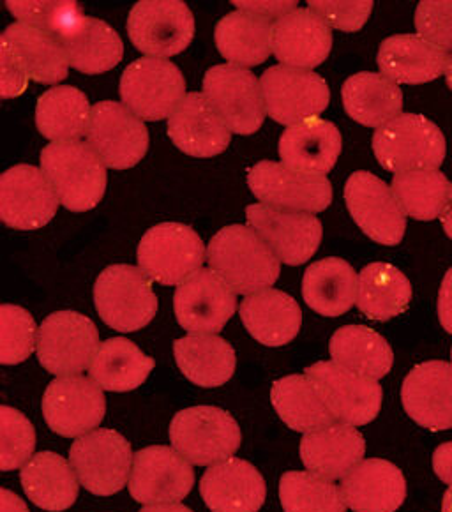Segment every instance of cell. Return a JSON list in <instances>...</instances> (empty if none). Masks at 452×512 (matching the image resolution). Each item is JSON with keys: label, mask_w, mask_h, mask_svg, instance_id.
Wrapping results in <instances>:
<instances>
[{"label": "cell", "mask_w": 452, "mask_h": 512, "mask_svg": "<svg viewBox=\"0 0 452 512\" xmlns=\"http://www.w3.org/2000/svg\"><path fill=\"white\" fill-rule=\"evenodd\" d=\"M87 144L105 166L126 170L138 165L149 149V131L144 121L126 106L103 101L92 108Z\"/></svg>", "instance_id": "15"}, {"label": "cell", "mask_w": 452, "mask_h": 512, "mask_svg": "<svg viewBox=\"0 0 452 512\" xmlns=\"http://www.w3.org/2000/svg\"><path fill=\"white\" fill-rule=\"evenodd\" d=\"M272 405L288 428L301 433L324 430L336 419L306 375L279 378L272 385Z\"/></svg>", "instance_id": "40"}, {"label": "cell", "mask_w": 452, "mask_h": 512, "mask_svg": "<svg viewBox=\"0 0 452 512\" xmlns=\"http://www.w3.org/2000/svg\"><path fill=\"white\" fill-rule=\"evenodd\" d=\"M200 493L212 512H257L265 502V481L248 461L230 458L205 472Z\"/></svg>", "instance_id": "25"}, {"label": "cell", "mask_w": 452, "mask_h": 512, "mask_svg": "<svg viewBox=\"0 0 452 512\" xmlns=\"http://www.w3.org/2000/svg\"><path fill=\"white\" fill-rule=\"evenodd\" d=\"M401 401L407 414L422 428L451 430L452 364L430 361L415 366L403 382Z\"/></svg>", "instance_id": "22"}, {"label": "cell", "mask_w": 452, "mask_h": 512, "mask_svg": "<svg viewBox=\"0 0 452 512\" xmlns=\"http://www.w3.org/2000/svg\"><path fill=\"white\" fill-rule=\"evenodd\" d=\"M154 369V359L133 341L113 338L99 347L92 361L91 378L105 391L128 392L144 384Z\"/></svg>", "instance_id": "39"}, {"label": "cell", "mask_w": 452, "mask_h": 512, "mask_svg": "<svg viewBox=\"0 0 452 512\" xmlns=\"http://www.w3.org/2000/svg\"><path fill=\"white\" fill-rule=\"evenodd\" d=\"M207 262L235 294L253 295L279 278L278 256L251 226L230 225L212 237Z\"/></svg>", "instance_id": "1"}, {"label": "cell", "mask_w": 452, "mask_h": 512, "mask_svg": "<svg viewBox=\"0 0 452 512\" xmlns=\"http://www.w3.org/2000/svg\"><path fill=\"white\" fill-rule=\"evenodd\" d=\"M392 193L398 198L405 216L431 221L444 214L451 195V182L438 170H415L394 175Z\"/></svg>", "instance_id": "43"}, {"label": "cell", "mask_w": 452, "mask_h": 512, "mask_svg": "<svg viewBox=\"0 0 452 512\" xmlns=\"http://www.w3.org/2000/svg\"><path fill=\"white\" fill-rule=\"evenodd\" d=\"M357 276L341 258H324L308 267L302 279V297L322 317H339L357 302Z\"/></svg>", "instance_id": "33"}, {"label": "cell", "mask_w": 452, "mask_h": 512, "mask_svg": "<svg viewBox=\"0 0 452 512\" xmlns=\"http://www.w3.org/2000/svg\"><path fill=\"white\" fill-rule=\"evenodd\" d=\"M11 15L20 22L36 27L39 31L48 32L55 38H59L62 32L82 16V8L78 2L69 0H31V2H6Z\"/></svg>", "instance_id": "46"}, {"label": "cell", "mask_w": 452, "mask_h": 512, "mask_svg": "<svg viewBox=\"0 0 452 512\" xmlns=\"http://www.w3.org/2000/svg\"><path fill=\"white\" fill-rule=\"evenodd\" d=\"M253 195L267 207L317 214L331 205L332 186L325 175L295 172L274 161H260L249 170Z\"/></svg>", "instance_id": "14"}, {"label": "cell", "mask_w": 452, "mask_h": 512, "mask_svg": "<svg viewBox=\"0 0 452 512\" xmlns=\"http://www.w3.org/2000/svg\"><path fill=\"white\" fill-rule=\"evenodd\" d=\"M272 29L269 18L239 9L219 20L214 39L232 66H260L272 53Z\"/></svg>", "instance_id": "35"}, {"label": "cell", "mask_w": 452, "mask_h": 512, "mask_svg": "<svg viewBox=\"0 0 452 512\" xmlns=\"http://www.w3.org/2000/svg\"><path fill=\"white\" fill-rule=\"evenodd\" d=\"M0 325V362L20 364L29 359L36 347L34 318L20 306L2 304Z\"/></svg>", "instance_id": "45"}, {"label": "cell", "mask_w": 452, "mask_h": 512, "mask_svg": "<svg viewBox=\"0 0 452 512\" xmlns=\"http://www.w3.org/2000/svg\"><path fill=\"white\" fill-rule=\"evenodd\" d=\"M174 354L184 377L198 387H219L234 377V348L214 334H191L177 339Z\"/></svg>", "instance_id": "34"}, {"label": "cell", "mask_w": 452, "mask_h": 512, "mask_svg": "<svg viewBox=\"0 0 452 512\" xmlns=\"http://www.w3.org/2000/svg\"><path fill=\"white\" fill-rule=\"evenodd\" d=\"M99 347L96 325L76 311H57L39 327V362L55 377L82 373L94 361Z\"/></svg>", "instance_id": "9"}, {"label": "cell", "mask_w": 452, "mask_h": 512, "mask_svg": "<svg viewBox=\"0 0 452 512\" xmlns=\"http://www.w3.org/2000/svg\"><path fill=\"white\" fill-rule=\"evenodd\" d=\"M285 512H347L343 495L329 479L308 472H287L279 482Z\"/></svg>", "instance_id": "44"}, {"label": "cell", "mask_w": 452, "mask_h": 512, "mask_svg": "<svg viewBox=\"0 0 452 512\" xmlns=\"http://www.w3.org/2000/svg\"><path fill=\"white\" fill-rule=\"evenodd\" d=\"M433 468L440 481L452 486V442L442 444L433 454Z\"/></svg>", "instance_id": "53"}, {"label": "cell", "mask_w": 452, "mask_h": 512, "mask_svg": "<svg viewBox=\"0 0 452 512\" xmlns=\"http://www.w3.org/2000/svg\"><path fill=\"white\" fill-rule=\"evenodd\" d=\"M341 154V133L332 122L308 119L299 122L279 138V156L283 165L306 174L325 175Z\"/></svg>", "instance_id": "27"}, {"label": "cell", "mask_w": 452, "mask_h": 512, "mask_svg": "<svg viewBox=\"0 0 452 512\" xmlns=\"http://www.w3.org/2000/svg\"><path fill=\"white\" fill-rule=\"evenodd\" d=\"M364 452V437L347 424H332L324 430L311 431L301 442L304 467L329 481L350 474L361 463Z\"/></svg>", "instance_id": "28"}, {"label": "cell", "mask_w": 452, "mask_h": 512, "mask_svg": "<svg viewBox=\"0 0 452 512\" xmlns=\"http://www.w3.org/2000/svg\"><path fill=\"white\" fill-rule=\"evenodd\" d=\"M0 421H2V454H0V468L4 472L22 467L25 461L32 458L36 447V433L31 422L11 407L0 408Z\"/></svg>", "instance_id": "47"}, {"label": "cell", "mask_w": 452, "mask_h": 512, "mask_svg": "<svg viewBox=\"0 0 452 512\" xmlns=\"http://www.w3.org/2000/svg\"><path fill=\"white\" fill-rule=\"evenodd\" d=\"M168 136L179 151L212 158L225 151L232 133L204 94H186L168 119Z\"/></svg>", "instance_id": "24"}, {"label": "cell", "mask_w": 452, "mask_h": 512, "mask_svg": "<svg viewBox=\"0 0 452 512\" xmlns=\"http://www.w3.org/2000/svg\"><path fill=\"white\" fill-rule=\"evenodd\" d=\"M41 168L68 211H91L105 195V163L80 140L46 145Z\"/></svg>", "instance_id": "2"}, {"label": "cell", "mask_w": 452, "mask_h": 512, "mask_svg": "<svg viewBox=\"0 0 452 512\" xmlns=\"http://www.w3.org/2000/svg\"><path fill=\"white\" fill-rule=\"evenodd\" d=\"M442 226H444L445 234L449 239H452V184H451V195H449V202L445 207L444 214H442Z\"/></svg>", "instance_id": "56"}, {"label": "cell", "mask_w": 452, "mask_h": 512, "mask_svg": "<svg viewBox=\"0 0 452 512\" xmlns=\"http://www.w3.org/2000/svg\"><path fill=\"white\" fill-rule=\"evenodd\" d=\"M265 112L272 121L295 126L315 119L331 101L329 85L322 76L306 69L272 66L262 78Z\"/></svg>", "instance_id": "12"}, {"label": "cell", "mask_w": 452, "mask_h": 512, "mask_svg": "<svg viewBox=\"0 0 452 512\" xmlns=\"http://www.w3.org/2000/svg\"><path fill=\"white\" fill-rule=\"evenodd\" d=\"M345 202L355 223L370 239L384 246L400 244L407 218L384 181L368 172H355L345 184Z\"/></svg>", "instance_id": "16"}, {"label": "cell", "mask_w": 452, "mask_h": 512, "mask_svg": "<svg viewBox=\"0 0 452 512\" xmlns=\"http://www.w3.org/2000/svg\"><path fill=\"white\" fill-rule=\"evenodd\" d=\"M195 474L179 452L154 445L135 454L129 493L140 504H175L193 490Z\"/></svg>", "instance_id": "17"}, {"label": "cell", "mask_w": 452, "mask_h": 512, "mask_svg": "<svg viewBox=\"0 0 452 512\" xmlns=\"http://www.w3.org/2000/svg\"><path fill=\"white\" fill-rule=\"evenodd\" d=\"M92 108L75 87H53L38 99L36 124L39 133L53 142H76L87 135Z\"/></svg>", "instance_id": "41"}, {"label": "cell", "mask_w": 452, "mask_h": 512, "mask_svg": "<svg viewBox=\"0 0 452 512\" xmlns=\"http://www.w3.org/2000/svg\"><path fill=\"white\" fill-rule=\"evenodd\" d=\"M241 318L249 334L265 347H283L299 334L302 311L294 297L262 290L241 302Z\"/></svg>", "instance_id": "30"}, {"label": "cell", "mask_w": 452, "mask_h": 512, "mask_svg": "<svg viewBox=\"0 0 452 512\" xmlns=\"http://www.w3.org/2000/svg\"><path fill=\"white\" fill-rule=\"evenodd\" d=\"M246 218L283 264H306L322 241V223L313 214L255 204L246 209Z\"/></svg>", "instance_id": "21"}, {"label": "cell", "mask_w": 452, "mask_h": 512, "mask_svg": "<svg viewBox=\"0 0 452 512\" xmlns=\"http://www.w3.org/2000/svg\"><path fill=\"white\" fill-rule=\"evenodd\" d=\"M204 96L232 133L251 135L262 128L267 113L262 85L248 69L232 64L209 69Z\"/></svg>", "instance_id": "13"}, {"label": "cell", "mask_w": 452, "mask_h": 512, "mask_svg": "<svg viewBox=\"0 0 452 512\" xmlns=\"http://www.w3.org/2000/svg\"><path fill=\"white\" fill-rule=\"evenodd\" d=\"M445 78H447V85L451 87L452 91V55L449 57V64H447V69H445Z\"/></svg>", "instance_id": "58"}, {"label": "cell", "mask_w": 452, "mask_h": 512, "mask_svg": "<svg viewBox=\"0 0 452 512\" xmlns=\"http://www.w3.org/2000/svg\"><path fill=\"white\" fill-rule=\"evenodd\" d=\"M412 301V285L407 276L391 264H370L357 281V308L366 317L387 322L407 311Z\"/></svg>", "instance_id": "38"}, {"label": "cell", "mask_w": 452, "mask_h": 512, "mask_svg": "<svg viewBox=\"0 0 452 512\" xmlns=\"http://www.w3.org/2000/svg\"><path fill=\"white\" fill-rule=\"evenodd\" d=\"M348 115L368 128H382L401 115L403 94L396 83L377 73H357L343 83Z\"/></svg>", "instance_id": "37"}, {"label": "cell", "mask_w": 452, "mask_h": 512, "mask_svg": "<svg viewBox=\"0 0 452 512\" xmlns=\"http://www.w3.org/2000/svg\"><path fill=\"white\" fill-rule=\"evenodd\" d=\"M234 6L241 9V11H248V13H253V15L264 16V18H276L278 16L288 15L290 11H294L295 6H297V2H237L235 0Z\"/></svg>", "instance_id": "51"}, {"label": "cell", "mask_w": 452, "mask_h": 512, "mask_svg": "<svg viewBox=\"0 0 452 512\" xmlns=\"http://www.w3.org/2000/svg\"><path fill=\"white\" fill-rule=\"evenodd\" d=\"M345 504L355 512H394L407 497V482L391 461H361L341 481Z\"/></svg>", "instance_id": "26"}, {"label": "cell", "mask_w": 452, "mask_h": 512, "mask_svg": "<svg viewBox=\"0 0 452 512\" xmlns=\"http://www.w3.org/2000/svg\"><path fill=\"white\" fill-rule=\"evenodd\" d=\"M442 512H452V486L445 491L444 502H442Z\"/></svg>", "instance_id": "57"}, {"label": "cell", "mask_w": 452, "mask_h": 512, "mask_svg": "<svg viewBox=\"0 0 452 512\" xmlns=\"http://www.w3.org/2000/svg\"><path fill=\"white\" fill-rule=\"evenodd\" d=\"M170 440L179 454L198 467L230 460L241 447V428L216 407H191L175 415Z\"/></svg>", "instance_id": "5"}, {"label": "cell", "mask_w": 452, "mask_h": 512, "mask_svg": "<svg viewBox=\"0 0 452 512\" xmlns=\"http://www.w3.org/2000/svg\"><path fill=\"white\" fill-rule=\"evenodd\" d=\"M0 61H2V98H16L20 96L29 83V76L25 75L22 66L16 62L8 46L0 43Z\"/></svg>", "instance_id": "50"}, {"label": "cell", "mask_w": 452, "mask_h": 512, "mask_svg": "<svg viewBox=\"0 0 452 512\" xmlns=\"http://www.w3.org/2000/svg\"><path fill=\"white\" fill-rule=\"evenodd\" d=\"M75 468L53 452H39L22 468V486L27 497L45 511H66L78 498Z\"/></svg>", "instance_id": "36"}, {"label": "cell", "mask_w": 452, "mask_h": 512, "mask_svg": "<svg viewBox=\"0 0 452 512\" xmlns=\"http://www.w3.org/2000/svg\"><path fill=\"white\" fill-rule=\"evenodd\" d=\"M2 512H29L20 498L11 491L2 490Z\"/></svg>", "instance_id": "54"}, {"label": "cell", "mask_w": 452, "mask_h": 512, "mask_svg": "<svg viewBox=\"0 0 452 512\" xmlns=\"http://www.w3.org/2000/svg\"><path fill=\"white\" fill-rule=\"evenodd\" d=\"M0 43L8 46L29 80L50 85L62 82L68 76L66 50L59 38L48 32L16 22L2 34Z\"/></svg>", "instance_id": "31"}, {"label": "cell", "mask_w": 452, "mask_h": 512, "mask_svg": "<svg viewBox=\"0 0 452 512\" xmlns=\"http://www.w3.org/2000/svg\"><path fill=\"white\" fill-rule=\"evenodd\" d=\"M378 163L394 174L437 170L445 159V138L437 124L422 115L401 113L373 135Z\"/></svg>", "instance_id": "3"}, {"label": "cell", "mask_w": 452, "mask_h": 512, "mask_svg": "<svg viewBox=\"0 0 452 512\" xmlns=\"http://www.w3.org/2000/svg\"><path fill=\"white\" fill-rule=\"evenodd\" d=\"M447 64V52L412 34L387 38L378 50V68L394 83L431 82L445 73Z\"/></svg>", "instance_id": "29"}, {"label": "cell", "mask_w": 452, "mask_h": 512, "mask_svg": "<svg viewBox=\"0 0 452 512\" xmlns=\"http://www.w3.org/2000/svg\"><path fill=\"white\" fill-rule=\"evenodd\" d=\"M129 39L152 59L184 52L195 38V18L181 0H142L128 18Z\"/></svg>", "instance_id": "11"}, {"label": "cell", "mask_w": 452, "mask_h": 512, "mask_svg": "<svg viewBox=\"0 0 452 512\" xmlns=\"http://www.w3.org/2000/svg\"><path fill=\"white\" fill-rule=\"evenodd\" d=\"M438 317L445 331L452 334V267L445 274L438 294Z\"/></svg>", "instance_id": "52"}, {"label": "cell", "mask_w": 452, "mask_h": 512, "mask_svg": "<svg viewBox=\"0 0 452 512\" xmlns=\"http://www.w3.org/2000/svg\"><path fill=\"white\" fill-rule=\"evenodd\" d=\"M304 373L317 387L336 421L347 426L375 421L384 400L382 387L375 378L359 375L334 361L317 362Z\"/></svg>", "instance_id": "7"}, {"label": "cell", "mask_w": 452, "mask_h": 512, "mask_svg": "<svg viewBox=\"0 0 452 512\" xmlns=\"http://www.w3.org/2000/svg\"><path fill=\"white\" fill-rule=\"evenodd\" d=\"M140 512H193L188 507L181 504H158L145 507Z\"/></svg>", "instance_id": "55"}, {"label": "cell", "mask_w": 452, "mask_h": 512, "mask_svg": "<svg viewBox=\"0 0 452 512\" xmlns=\"http://www.w3.org/2000/svg\"><path fill=\"white\" fill-rule=\"evenodd\" d=\"M309 9L317 13L329 27L338 31L355 32L368 22L373 9L371 0L361 2H331V0H313L309 2Z\"/></svg>", "instance_id": "49"}, {"label": "cell", "mask_w": 452, "mask_h": 512, "mask_svg": "<svg viewBox=\"0 0 452 512\" xmlns=\"http://www.w3.org/2000/svg\"><path fill=\"white\" fill-rule=\"evenodd\" d=\"M331 48V27L311 9H294L274 23L272 52L283 66L306 71L317 68Z\"/></svg>", "instance_id": "23"}, {"label": "cell", "mask_w": 452, "mask_h": 512, "mask_svg": "<svg viewBox=\"0 0 452 512\" xmlns=\"http://www.w3.org/2000/svg\"><path fill=\"white\" fill-rule=\"evenodd\" d=\"M106 412L103 389L85 377H61L48 385L43 415L50 430L62 437H80L98 428Z\"/></svg>", "instance_id": "20"}, {"label": "cell", "mask_w": 452, "mask_h": 512, "mask_svg": "<svg viewBox=\"0 0 452 512\" xmlns=\"http://www.w3.org/2000/svg\"><path fill=\"white\" fill-rule=\"evenodd\" d=\"M329 352L334 362L375 380L384 378L394 362L389 343L364 325H347L334 332Z\"/></svg>", "instance_id": "42"}, {"label": "cell", "mask_w": 452, "mask_h": 512, "mask_svg": "<svg viewBox=\"0 0 452 512\" xmlns=\"http://www.w3.org/2000/svg\"><path fill=\"white\" fill-rule=\"evenodd\" d=\"M451 359H452V350H451Z\"/></svg>", "instance_id": "59"}, {"label": "cell", "mask_w": 452, "mask_h": 512, "mask_svg": "<svg viewBox=\"0 0 452 512\" xmlns=\"http://www.w3.org/2000/svg\"><path fill=\"white\" fill-rule=\"evenodd\" d=\"M69 458L85 490L98 497H110L126 486L135 456L121 433L96 430L76 438L69 449Z\"/></svg>", "instance_id": "10"}, {"label": "cell", "mask_w": 452, "mask_h": 512, "mask_svg": "<svg viewBox=\"0 0 452 512\" xmlns=\"http://www.w3.org/2000/svg\"><path fill=\"white\" fill-rule=\"evenodd\" d=\"M415 29L419 38L431 45L452 50V2L424 0L415 11Z\"/></svg>", "instance_id": "48"}, {"label": "cell", "mask_w": 452, "mask_h": 512, "mask_svg": "<svg viewBox=\"0 0 452 512\" xmlns=\"http://www.w3.org/2000/svg\"><path fill=\"white\" fill-rule=\"evenodd\" d=\"M225 279L212 269H200L175 290L177 322L189 334L223 331L237 306V297Z\"/></svg>", "instance_id": "19"}, {"label": "cell", "mask_w": 452, "mask_h": 512, "mask_svg": "<svg viewBox=\"0 0 452 512\" xmlns=\"http://www.w3.org/2000/svg\"><path fill=\"white\" fill-rule=\"evenodd\" d=\"M59 196L45 172L36 166L18 165L0 177V216L16 230H38L52 221Z\"/></svg>", "instance_id": "18"}, {"label": "cell", "mask_w": 452, "mask_h": 512, "mask_svg": "<svg viewBox=\"0 0 452 512\" xmlns=\"http://www.w3.org/2000/svg\"><path fill=\"white\" fill-rule=\"evenodd\" d=\"M99 317L119 332L140 331L158 313L151 279L133 265H112L99 274L94 287Z\"/></svg>", "instance_id": "4"}, {"label": "cell", "mask_w": 452, "mask_h": 512, "mask_svg": "<svg viewBox=\"0 0 452 512\" xmlns=\"http://www.w3.org/2000/svg\"><path fill=\"white\" fill-rule=\"evenodd\" d=\"M69 66L85 75H99L122 61L124 45L119 34L98 18L80 16L68 31L59 36Z\"/></svg>", "instance_id": "32"}, {"label": "cell", "mask_w": 452, "mask_h": 512, "mask_svg": "<svg viewBox=\"0 0 452 512\" xmlns=\"http://www.w3.org/2000/svg\"><path fill=\"white\" fill-rule=\"evenodd\" d=\"M205 246L193 228L181 223H161L142 237L138 265L145 276L166 285H182L202 269Z\"/></svg>", "instance_id": "6"}, {"label": "cell", "mask_w": 452, "mask_h": 512, "mask_svg": "<svg viewBox=\"0 0 452 512\" xmlns=\"http://www.w3.org/2000/svg\"><path fill=\"white\" fill-rule=\"evenodd\" d=\"M121 98L129 112L142 121H161L186 98L181 69L165 59H138L124 69Z\"/></svg>", "instance_id": "8"}]
</instances>
